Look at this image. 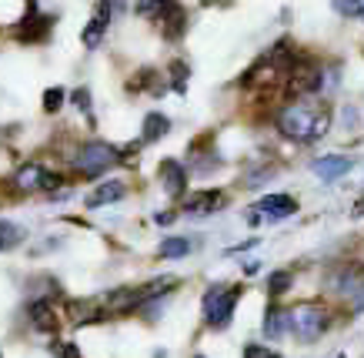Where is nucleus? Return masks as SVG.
<instances>
[{
	"label": "nucleus",
	"mask_w": 364,
	"mask_h": 358,
	"mask_svg": "<svg viewBox=\"0 0 364 358\" xmlns=\"http://www.w3.org/2000/svg\"><path fill=\"white\" fill-rule=\"evenodd\" d=\"M254 208L264 214V221H281V218H287V214L298 211V201H294L291 194H264Z\"/></svg>",
	"instance_id": "6"
},
{
	"label": "nucleus",
	"mask_w": 364,
	"mask_h": 358,
	"mask_svg": "<svg viewBox=\"0 0 364 358\" xmlns=\"http://www.w3.org/2000/svg\"><path fill=\"white\" fill-rule=\"evenodd\" d=\"M221 208H224L221 191H200V194L184 201V214H210V211H221Z\"/></svg>",
	"instance_id": "10"
},
{
	"label": "nucleus",
	"mask_w": 364,
	"mask_h": 358,
	"mask_svg": "<svg viewBox=\"0 0 364 358\" xmlns=\"http://www.w3.org/2000/svg\"><path fill=\"white\" fill-rule=\"evenodd\" d=\"M157 255L161 258H184V255H191V241L188 238H167L164 245L157 248Z\"/></svg>",
	"instance_id": "19"
},
{
	"label": "nucleus",
	"mask_w": 364,
	"mask_h": 358,
	"mask_svg": "<svg viewBox=\"0 0 364 358\" xmlns=\"http://www.w3.org/2000/svg\"><path fill=\"white\" fill-rule=\"evenodd\" d=\"M331 127V114L314 101H294L277 114V131L291 141H321Z\"/></svg>",
	"instance_id": "1"
},
{
	"label": "nucleus",
	"mask_w": 364,
	"mask_h": 358,
	"mask_svg": "<svg viewBox=\"0 0 364 358\" xmlns=\"http://www.w3.org/2000/svg\"><path fill=\"white\" fill-rule=\"evenodd\" d=\"M237 298H241V288H231V285H210L204 291V318L210 328H224L231 322Z\"/></svg>",
	"instance_id": "3"
},
{
	"label": "nucleus",
	"mask_w": 364,
	"mask_h": 358,
	"mask_svg": "<svg viewBox=\"0 0 364 358\" xmlns=\"http://www.w3.org/2000/svg\"><path fill=\"white\" fill-rule=\"evenodd\" d=\"M157 17H161V31H164L167 41H177V37L184 34V23L188 21H184V11H181L177 4H164Z\"/></svg>",
	"instance_id": "12"
},
{
	"label": "nucleus",
	"mask_w": 364,
	"mask_h": 358,
	"mask_svg": "<svg viewBox=\"0 0 364 358\" xmlns=\"http://www.w3.org/2000/svg\"><path fill=\"white\" fill-rule=\"evenodd\" d=\"M171 131V121H167L164 114H147L144 117V131H141V137L151 144V141H161V137Z\"/></svg>",
	"instance_id": "17"
},
{
	"label": "nucleus",
	"mask_w": 364,
	"mask_h": 358,
	"mask_svg": "<svg viewBox=\"0 0 364 358\" xmlns=\"http://www.w3.org/2000/svg\"><path fill=\"white\" fill-rule=\"evenodd\" d=\"M27 312H31V322H33V328H37V332H47V335H54V332H57V315H54V308H50V302H44V298H33Z\"/></svg>",
	"instance_id": "11"
},
{
	"label": "nucleus",
	"mask_w": 364,
	"mask_h": 358,
	"mask_svg": "<svg viewBox=\"0 0 364 358\" xmlns=\"http://www.w3.org/2000/svg\"><path fill=\"white\" fill-rule=\"evenodd\" d=\"M291 88L301 90V94H314L321 88V64L318 60H291Z\"/></svg>",
	"instance_id": "5"
},
{
	"label": "nucleus",
	"mask_w": 364,
	"mask_h": 358,
	"mask_svg": "<svg viewBox=\"0 0 364 358\" xmlns=\"http://www.w3.org/2000/svg\"><path fill=\"white\" fill-rule=\"evenodd\" d=\"M50 31V17L37 11V4H27V21L21 23V41H41V37Z\"/></svg>",
	"instance_id": "9"
},
{
	"label": "nucleus",
	"mask_w": 364,
	"mask_h": 358,
	"mask_svg": "<svg viewBox=\"0 0 364 358\" xmlns=\"http://www.w3.org/2000/svg\"><path fill=\"white\" fill-rule=\"evenodd\" d=\"M244 358H281V355L271 352V348H264V345H247L244 348Z\"/></svg>",
	"instance_id": "27"
},
{
	"label": "nucleus",
	"mask_w": 364,
	"mask_h": 358,
	"mask_svg": "<svg viewBox=\"0 0 364 358\" xmlns=\"http://www.w3.org/2000/svg\"><path fill=\"white\" fill-rule=\"evenodd\" d=\"M194 358H204V355H194Z\"/></svg>",
	"instance_id": "32"
},
{
	"label": "nucleus",
	"mask_w": 364,
	"mask_h": 358,
	"mask_svg": "<svg viewBox=\"0 0 364 358\" xmlns=\"http://www.w3.org/2000/svg\"><path fill=\"white\" fill-rule=\"evenodd\" d=\"M287 288H291V275H287V271H274V275H271V281H267V291H271V298L284 295Z\"/></svg>",
	"instance_id": "23"
},
{
	"label": "nucleus",
	"mask_w": 364,
	"mask_h": 358,
	"mask_svg": "<svg viewBox=\"0 0 364 358\" xmlns=\"http://www.w3.org/2000/svg\"><path fill=\"white\" fill-rule=\"evenodd\" d=\"M41 178H44V168H41V164H23V168L17 171L14 184L21 191H37L41 188Z\"/></svg>",
	"instance_id": "18"
},
{
	"label": "nucleus",
	"mask_w": 364,
	"mask_h": 358,
	"mask_svg": "<svg viewBox=\"0 0 364 358\" xmlns=\"http://www.w3.org/2000/svg\"><path fill=\"white\" fill-rule=\"evenodd\" d=\"M291 328V312L287 308H281V305H271L264 315V335L267 338H284V332Z\"/></svg>",
	"instance_id": "14"
},
{
	"label": "nucleus",
	"mask_w": 364,
	"mask_h": 358,
	"mask_svg": "<svg viewBox=\"0 0 364 358\" xmlns=\"http://www.w3.org/2000/svg\"><path fill=\"white\" fill-rule=\"evenodd\" d=\"M74 104H80V111L87 114L90 121H94V114H90V94L84 88H77V94H74Z\"/></svg>",
	"instance_id": "29"
},
{
	"label": "nucleus",
	"mask_w": 364,
	"mask_h": 358,
	"mask_svg": "<svg viewBox=\"0 0 364 358\" xmlns=\"http://www.w3.org/2000/svg\"><path fill=\"white\" fill-rule=\"evenodd\" d=\"M124 194H127V184L124 181H104L94 194H87V208H100V204H114L121 201Z\"/></svg>",
	"instance_id": "13"
},
{
	"label": "nucleus",
	"mask_w": 364,
	"mask_h": 358,
	"mask_svg": "<svg viewBox=\"0 0 364 358\" xmlns=\"http://www.w3.org/2000/svg\"><path fill=\"white\" fill-rule=\"evenodd\" d=\"M291 328L301 342H318L328 328V312L314 302H304L298 308H291Z\"/></svg>",
	"instance_id": "4"
},
{
	"label": "nucleus",
	"mask_w": 364,
	"mask_h": 358,
	"mask_svg": "<svg viewBox=\"0 0 364 358\" xmlns=\"http://www.w3.org/2000/svg\"><path fill=\"white\" fill-rule=\"evenodd\" d=\"M154 221L157 224H171V221H174V214H171V211H161V214H154Z\"/></svg>",
	"instance_id": "30"
},
{
	"label": "nucleus",
	"mask_w": 364,
	"mask_h": 358,
	"mask_svg": "<svg viewBox=\"0 0 364 358\" xmlns=\"http://www.w3.org/2000/svg\"><path fill=\"white\" fill-rule=\"evenodd\" d=\"M358 17H361V21H364V7H361V14H358Z\"/></svg>",
	"instance_id": "31"
},
{
	"label": "nucleus",
	"mask_w": 364,
	"mask_h": 358,
	"mask_svg": "<svg viewBox=\"0 0 364 358\" xmlns=\"http://www.w3.org/2000/svg\"><path fill=\"white\" fill-rule=\"evenodd\" d=\"M161 184H164L167 198H184L188 174H184V168H181L177 161H164V164H161Z\"/></svg>",
	"instance_id": "7"
},
{
	"label": "nucleus",
	"mask_w": 364,
	"mask_h": 358,
	"mask_svg": "<svg viewBox=\"0 0 364 358\" xmlns=\"http://www.w3.org/2000/svg\"><path fill=\"white\" fill-rule=\"evenodd\" d=\"M364 4H358V0H344V4H334V11L338 14H348V17H358L361 14Z\"/></svg>",
	"instance_id": "28"
},
{
	"label": "nucleus",
	"mask_w": 364,
	"mask_h": 358,
	"mask_svg": "<svg viewBox=\"0 0 364 358\" xmlns=\"http://www.w3.org/2000/svg\"><path fill=\"white\" fill-rule=\"evenodd\" d=\"M60 104H64V90H60V88H50L44 94V107L54 114V111H60Z\"/></svg>",
	"instance_id": "25"
},
{
	"label": "nucleus",
	"mask_w": 364,
	"mask_h": 358,
	"mask_svg": "<svg viewBox=\"0 0 364 358\" xmlns=\"http://www.w3.org/2000/svg\"><path fill=\"white\" fill-rule=\"evenodd\" d=\"M60 188H64V178H60V174H47L44 171V178H41V191H57L54 198H64Z\"/></svg>",
	"instance_id": "24"
},
{
	"label": "nucleus",
	"mask_w": 364,
	"mask_h": 358,
	"mask_svg": "<svg viewBox=\"0 0 364 358\" xmlns=\"http://www.w3.org/2000/svg\"><path fill=\"white\" fill-rule=\"evenodd\" d=\"M21 238H23V231L17 228V224L0 221V251H4V248H11V245H17Z\"/></svg>",
	"instance_id": "22"
},
{
	"label": "nucleus",
	"mask_w": 364,
	"mask_h": 358,
	"mask_svg": "<svg viewBox=\"0 0 364 358\" xmlns=\"http://www.w3.org/2000/svg\"><path fill=\"white\" fill-rule=\"evenodd\" d=\"M104 27H107V23L97 21V17L84 27V47H87V51H97L100 47V41H104Z\"/></svg>",
	"instance_id": "20"
},
{
	"label": "nucleus",
	"mask_w": 364,
	"mask_h": 358,
	"mask_svg": "<svg viewBox=\"0 0 364 358\" xmlns=\"http://www.w3.org/2000/svg\"><path fill=\"white\" fill-rule=\"evenodd\" d=\"M311 171H314L321 181H338V178H344V174L351 171V161L341 157V154H324V157H318V161L311 164Z\"/></svg>",
	"instance_id": "8"
},
{
	"label": "nucleus",
	"mask_w": 364,
	"mask_h": 358,
	"mask_svg": "<svg viewBox=\"0 0 364 358\" xmlns=\"http://www.w3.org/2000/svg\"><path fill=\"white\" fill-rule=\"evenodd\" d=\"M334 288L341 291V295H358V291H364V268H358V265H351V268H344L341 275H334Z\"/></svg>",
	"instance_id": "15"
},
{
	"label": "nucleus",
	"mask_w": 364,
	"mask_h": 358,
	"mask_svg": "<svg viewBox=\"0 0 364 358\" xmlns=\"http://www.w3.org/2000/svg\"><path fill=\"white\" fill-rule=\"evenodd\" d=\"M50 348H54V352H57L60 358H80V348H77V345H70V342H54Z\"/></svg>",
	"instance_id": "26"
},
{
	"label": "nucleus",
	"mask_w": 364,
	"mask_h": 358,
	"mask_svg": "<svg viewBox=\"0 0 364 358\" xmlns=\"http://www.w3.org/2000/svg\"><path fill=\"white\" fill-rule=\"evenodd\" d=\"M121 161V151L107 141H84L80 151L74 154V171H80L84 178H97L100 171L114 168Z\"/></svg>",
	"instance_id": "2"
},
{
	"label": "nucleus",
	"mask_w": 364,
	"mask_h": 358,
	"mask_svg": "<svg viewBox=\"0 0 364 358\" xmlns=\"http://www.w3.org/2000/svg\"><path fill=\"white\" fill-rule=\"evenodd\" d=\"M188 78H191L188 64H184V60H174V64H171V88H174L177 94H184V84H188Z\"/></svg>",
	"instance_id": "21"
},
{
	"label": "nucleus",
	"mask_w": 364,
	"mask_h": 358,
	"mask_svg": "<svg viewBox=\"0 0 364 358\" xmlns=\"http://www.w3.org/2000/svg\"><path fill=\"white\" fill-rule=\"evenodd\" d=\"M70 318H74L77 325H90V322H97V318H104V308H100L97 302L84 298V302H74V305H70Z\"/></svg>",
	"instance_id": "16"
}]
</instances>
